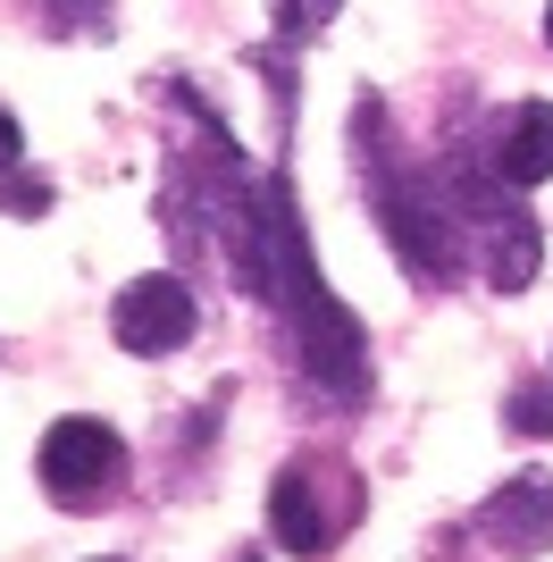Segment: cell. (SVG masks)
<instances>
[{
	"label": "cell",
	"mask_w": 553,
	"mask_h": 562,
	"mask_svg": "<svg viewBox=\"0 0 553 562\" xmlns=\"http://www.w3.org/2000/svg\"><path fill=\"white\" fill-rule=\"evenodd\" d=\"M336 9L345 0H269V25H276V43H311L319 25H336Z\"/></svg>",
	"instance_id": "obj_10"
},
{
	"label": "cell",
	"mask_w": 553,
	"mask_h": 562,
	"mask_svg": "<svg viewBox=\"0 0 553 562\" xmlns=\"http://www.w3.org/2000/svg\"><path fill=\"white\" fill-rule=\"evenodd\" d=\"M50 18L59 25H110V9L101 0H50Z\"/></svg>",
	"instance_id": "obj_12"
},
{
	"label": "cell",
	"mask_w": 553,
	"mask_h": 562,
	"mask_svg": "<svg viewBox=\"0 0 553 562\" xmlns=\"http://www.w3.org/2000/svg\"><path fill=\"white\" fill-rule=\"evenodd\" d=\"M478 538L495 546V554L529 562L553 546V479L545 470H520V479H504V487L478 504Z\"/></svg>",
	"instance_id": "obj_5"
},
{
	"label": "cell",
	"mask_w": 553,
	"mask_h": 562,
	"mask_svg": "<svg viewBox=\"0 0 553 562\" xmlns=\"http://www.w3.org/2000/svg\"><path fill=\"white\" fill-rule=\"evenodd\" d=\"M545 43H553V9H545Z\"/></svg>",
	"instance_id": "obj_14"
},
{
	"label": "cell",
	"mask_w": 553,
	"mask_h": 562,
	"mask_svg": "<svg viewBox=\"0 0 553 562\" xmlns=\"http://www.w3.org/2000/svg\"><path fill=\"white\" fill-rule=\"evenodd\" d=\"M352 135H361V151H369L361 177H369V202H377V227H386L403 278H411V285H453L461 278V218H453V202H444L437 168H411L403 151H394L377 93H361Z\"/></svg>",
	"instance_id": "obj_2"
},
{
	"label": "cell",
	"mask_w": 553,
	"mask_h": 562,
	"mask_svg": "<svg viewBox=\"0 0 553 562\" xmlns=\"http://www.w3.org/2000/svg\"><path fill=\"white\" fill-rule=\"evenodd\" d=\"M0 211H9V218H43V211H50V186L9 168V177H0Z\"/></svg>",
	"instance_id": "obj_11"
},
{
	"label": "cell",
	"mask_w": 553,
	"mask_h": 562,
	"mask_svg": "<svg viewBox=\"0 0 553 562\" xmlns=\"http://www.w3.org/2000/svg\"><path fill=\"white\" fill-rule=\"evenodd\" d=\"M478 235H486V278L504 294H520L537 278V227L520 211H495V218H478Z\"/></svg>",
	"instance_id": "obj_8"
},
{
	"label": "cell",
	"mask_w": 553,
	"mask_h": 562,
	"mask_svg": "<svg viewBox=\"0 0 553 562\" xmlns=\"http://www.w3.org/2000/svg\"><path fill=\"white\" fill-rule=\"evenodd\" d=\"M336 529H345V513H327L319 462H285V470H276V487H269V538L285 546V554H327Z\"/></svg>",
	"instance_id": "obj_6"
},
{
	"label": "cell",
	"mask_w": 553,
	"mask_h": 562,
	"mask_svg": "<svg viewBox=\"0 0 553 562\" xmlns=\"http://www.w3.org/2000/svg\"><path fill=\"white\" fill-rule=\"evenodd\" d=\"M269 303L294 319V352H302V378L336 403H361L369 395V345H361V319H352L336 294H327L319 260L302 244V218H294V193L285 177H269Z\"/></svg>",
	"instance_id": "obj_1"
},
{
	"label": "cell",
	"mask_w": 553,
	"mask_h": 562,
	"mask_svg": "<svg viewBox=\"0 0 553 562\" xmlns=\"http://www.w3.org/2000/svg\"><path fill=\"white\" fill-rule=\"evenodd\" d=\"M193 328H202V311H193V285L168 278V269H151V278H135L126 294L110 303V336L135 361H168L177 345H193Z\"/></svg>",
	"instance_id": "obj_4"
},
{
	"label": "cell",
	"mask_w": 553,
	"mask_h": 562,
	"mask_svg": "<svg viewBox=\"0 0 553 562\" xmlns=\"http://www.w3.org/2000/svg\"><path fill=\"white\" fill-rule=\"evenodd\" d=\"M18 160H25V135H18V117L0 110V177H9V168H18Z\"/></svg>",
	"instance_id": "obj_13"
},
{
	"label": "cell",
	"mask_w": 553,
	"mask_h": 562,
	"mask_svg": "<svg viewBox=\"0 0 553 562\" xmlns=\"http://www.w3.org/2000/svg\"><path fill=\"white\" fill-rule=\"evenodd\" d=\"M34 470H43V487H50L59 513H101V504L126 487V437H117L110 420H92V412H68V420H50Z\"/></svg>",
	"instance_id": "obj_3"
},
{
	"label": "cell",
	"mask_w": 553,
	"mask_h": 562,
	"mask_svg": "<svg viewBox=\"0 0 553 562\" xmlns=\"http://www.w3.org/2000/svg\"><path fill=\"white\" fill-rule=\"evenodd\" d=\"M504 428L511 437H553V378H520L504 395Z\"/></svg>",
	"instance_id": "obj_9"
},
{
	"label": "cell",
	"mask_w": 553,
	"mask_h": 562,
	"mask_svg": "<svg viewBox=\"0 0 553 562\" xmlns=\"http://www.w3.org/2000/svg\"><path fill=\"white\" fill-rule=\"evenodd\" d=\"M495 177L504 186H545L553 177V101H520L495 143Z\"/></svg>",
	"instance_id": "obj_7"
}]
</instances>
